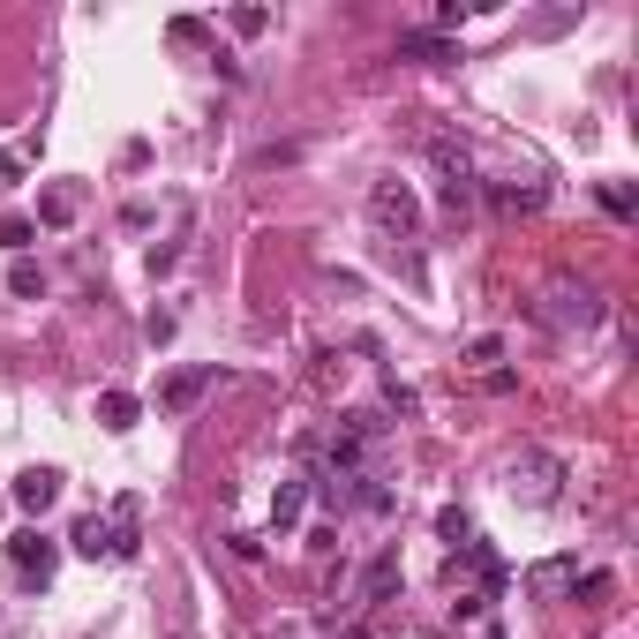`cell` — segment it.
Listing matches in <instances>:
<instances>
[{"instance_id":"obj_1","label":"cell","mask_w":639,"mask_h":639,"mask_svg":"<svg viewBox=\"0 0 639 639\" xmlns=\"http://www.w3.org/2000/svg\"><path fill=\"white\" fill-rule=\"evenodd\" d=\"M505 489L519 497V505H556L564 497V459L556 452H542V444H527V452H511V467H505Z\"/></svg>"},{"instance_id":"obj_2","label":"cell","mask_w":639,"mask_h":639,"mask_svg":"<svg viewBox=\"0 0 639 639\" xmlns=\"http://www.w3.org/2000/svg\"><path fill=\"white\" fill-rule=\"evenodd\" d=\"M602 316V294L587 279H550V294H542V324L550 332H587Z\"/></svg>"},{"instance_id":"obj_3","label":"cell","mask_w":639,"mask_h":639,"mask_svg":"<svg viewBox=\"0 0 639 639\" xmlns=\"http://www.w3.org/2000/svg\"><path fill=\"white\" fill-rule=\"evenodd\" d=\"M369 218H377L391 241H414V234H422V204H414L407 181H377V188H369Z\"/></svg>"},{"instance_id":"obj_4","label":"cell","mask_w":639,"mask_h":639,"mask_svg":"<svg viewBox=\"0 0 639 639\" xmlns=\"http://www.w3.org/2000/svg\"><path fill=\"white\" fill-rule=\"evenodd\" d=\"M218 383V361H196V369H173L166 383H159V414H188L204 391Z\"/></svg>"},{"instance_id":"obj_5","label":"cell","mask_w":639,"mask_h":639,"mask_svg":"<svg viewBox=\"0 0 639 639\" xmlns=\"http://www.w3.org/2000/svg\"><path fill=\"white\" fill-rule=\"evenodd\" d=\"M8 497H15V505H23L31 519H39V511H53V505H61V474H53V467H23Z\"/></svg>"},{"instance_id":"obj_6","label":"cell","mask_w":639,"mask_h":639,"mask_svg":"<svg viewBox=\"0 0 639 639\" xmlns=\"http://www.w3.org/2000/svg\"><path fill=\"white\" fill-rule=\"evenodd\" d=\"M8 556H15V564L31 572V580H53V564H61V550L45 542L39 527H23V534H8Z\"/></svg>"},{"instance_id":"obj_7","label":"cell","mask_w":639,"mask_h":639,"mask_svg":"<svg viewBox=\"0 0 639 639\" xmlns=\"http://www.w3.org/2000/svg\"><path fill=\"white\" fill-rule=\"evenodd\" d=\"M76 212H84V188L76 181H53V188H39V218L31 226H76Z\"/></svg>"},{"instance_id":"obj_8","label":"cell","mask_w":639,"mask_h":639,"mask_svg":"<svg viewBox=\"0 0 639 639\" xmlns=\"http://www.w3.org/2000/svg\"><path fill=\"white\" fill-rule=\"evenodd\" d=\"M399 61H429V68H444V61H459V45L436 39V31H407V39H399Z\"/></svg>"},{"instance_id":"obj_9","label":"cell","mask_w":639,"mask_h":639,"mask_svg":"<svg viewBox=\"0 0 639 639\" xmlns=\"http://www.w3.org/2000/svg\"><path fill=\"white\" fill-rule=\"evenodd\" d=\"M68 550H76V556H121V550H113V519H98V511H90V519H76Z\"/></svg>"},{"instance_id":"obj_10","label":"cell","mask_w":639,"mask_h":639,"mask_svg":"<svg viewBox=\"0 0 639 639\" xmlns=\"http://www.w3.org/2000/svg\"><path fill=\"white\" fill-rule=\"evenodd\" d=\"M527 587H534V595H572V587H580V564H572V556H550V564L527 572Z\"/></svg>"},{"instance_id":"obj_11","label":"cell","mask_w":639,"mask_h":639,"mask_svg":"<svg viewBox=\"0 0 639 639\" xmlns=\"http://www.w3.org/2000/svg\"><path fill=\"white\" fill-rule=\"evenodd\" d=\"M188 226H196V218L181 212V218H173V234H166V241H151V256H143V263H151V279H166L173 263H181V249H188Z\"/></svg>"},{"instance_id":"obj_12","label":"cell","mask_w":639,"mask_h":639,"mask_svg":"<svg viewBox=\"0 0 639 639\" xmlns=\"http://www.w3.org/2000/svg\"><path fill=\"white\" fill-rule=\"evenodd\" d=\"M391 587H399V550H383L377 564L361 572V609H377V602L391 595Z\"/></svg>"},{"instance_id":"obj_13","label":"cell","mask_w":639,"mask_h":639,"mask_svg":"<svg viewBox=\"0 0 639 639\" xmlns=\"http://www.w3.org/2000/svg\"><path fill=\"white\" fill-rule=\"evenodd\" d=\"M489 204H497V212H542V181H497V188H489Z\"/></svg>"},{"instance_id":"obj_14","label":"cell","mask_w":639,"mask_h":639,"mask_svg":"<svg viewBox=\"0 0 639 639\" xmlns=\"http://www.w3.org/2000/svg\"><path fill=\"white\" fill-rule=\"evenodd\" d=\"M136 414H143V399H136V391H98V422L113 429V436L136 429Z\"/></svg>"},{"instance_id":"obj_15","label":"cell","mask_w":639,"mask_h":639,"mask_svg":"<svg viewBox=\"0 0 639 639\" xmlns=\"http://www.w3.org/2000/svg\"><path fill=\"white\" fill-rule=\"evenodd\" d=\"M301 511H308V481H279V497H271V527L286 534V527H294Z\"/></svg>"},{"instance_id":"obj_16","label":"cell","mask_w":639,"mask_h":639,"mask_svg":"<svg viewBox=\"0 0 639 639\" xmlns=\"http://www.w3.org/2000/svg\"><path fill=\"white\" fill-rule=\"evenodd\" d=\"M8 294H15V301H39L45 294V271L31 263V256H15V263H8Z\"/></svg>"},{"instance_id":"obj_17","label":"cell","mask_w":639,"mask_h":639,"mask_svg":"<svg viewBox=\"0 0 639 639\" xmlns=\"http://www.w3.org/2000/svg\"><path fill=\"white\" fill-rule=\"evenodd\" d=\"M31 241H39V226H31V218H23V212H0V249H8V256H23Z\"/></svg>"},{"instance_id":"obj_18","label":"cell","mask_w":639,"mask_h":639,"mask_svg":"<svg viewBox=\"0 0 639 639\" xmlns=\"http://www.w3.org/2000/svg\"><path fill=\"white\" fill-rule=\"evenodd\" d=\"M436 534H444L452 550H467V542H474V519H467L459 505H444V511H436Z\"/></svg>"},{"instance_id":"obj_19","label":"cell","mask_w":639,"mask_h":639,"mask_svg":"<svg viewBox=\"0 0 639 639\" xmlns=\"http://www.w3.org/2000/svg\"><path fill=\"white\" fill-rule=\"evenodd\" d=\"M602 212H609V218H632V212H639L632 188H625V181H609V188H602Z\"/></svg>"},{"instance_id":"obj_20","label":"cell","mask_w":639,"mask_h":639,"mask_svg":"<svg viewBox=\"0 0 639 639\" xmlns=\"http://www.w3.org/2000/svg\"><path fill=\"white\" fill-rule=\"evenodd\" d=\"M467 15H474L467 0H436V39H444V31H452V23H467Z\"/></svg>"},{"instance_id":"obj_21","label":"cell","mask_w":639,"mask_h":639,"mask_svg":"<svg viewBox=\"0 0 639 639\" xmlns=\"http://www.w3.org/2000/svg\"><path fill=\"white\" fill-rule=\"evenodd\" d=\"M234 31H241V39H256V31H271V15H263V8H234Z\"/></svg>"},{"instance_id":"obj_22","label":"cell","mask_w":639,"mask_h":639,"mask_svg":"<svg viewBox=\"0 0 639 639\" xmlns=\"http://www.w3.org/2000/svg\"><path fill=\"white\" fill-rule=\"evenodd\" d=\"M467 361H481V369H489V361H505V339H474Z\"/></svg>"},{"instance_id":"obj_23","label":"cell","mask_w":639,"mask_h":639,"mask_svg":"<svg viewBox=\"0 0 639 639\" xmlns=\"http://www.w3.org/2000/svg\"><path fill=\"white\" fill-rule=\"evenodd\" d=\"M15 181H23V159H8V151H0V188H15Z\"/></svg>"}]
</instances>
